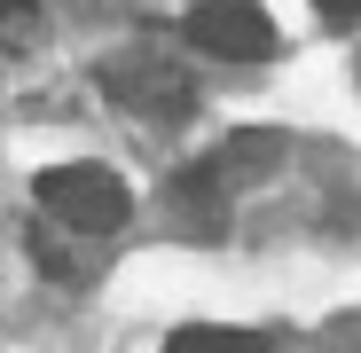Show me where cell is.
Listing matches in <instances>:
<instances>
[{
  "mask_svg": "<svg viewBox=\"0 0 361 353\" xmlns=\"http://www.w3.org/2000/svg\"><path fill=\"white\" fill-rule=\"evenodd\" d=\"M39 212L71 235H110L126 220V181L110 165H47L39 173Z\"/></svg>",
  "mask_w": 361,
  "mask_h": 353,
  "instance_id": "obj_1",
  "label": "cell"
},
{
  "mask_svg": "<svg viewBox=\"0 0 361 353\" xmlns=\"http://www.w3.org/2000/svg\"><path fill=\"white\" fill-rule=\"evenodd\" d=\"M39 39V0H0V47H32Z\"/></svg>",
  "mask_w": 361,
  "mask_h": 353,
  "instance_id": "obj_5",
  "label": "cell"
},
{
  "mask_svg": "<svg viewBox=\"0 0 361 353\" xmlns=\"http://www.w3.org/2000/svg\"><path fill=\"white\" fill-rule=\"evenodd\" d=\"M165 353H267L259 330H220V322H189V330H173Z\"/></svg>",
  "mask_w": 361,
  "mask_h": 353,
  "instance_id": "obj_4",
  "label": "cell"
},
{
  "mask_svg": "<svg viewBox=\"0 0 361 353\" xmlns=\"http://www.w3.org/2000/svg\"><path fill=\"white\" fill-rule=\"evenodd\" d=\"M189 47L220 55V63H259V55H275V24L252 8V0H204V8H189Z\"/></svg>",
  "mask_w": 361,
  "mask_h": 353,
  "instance_id": "obj_2",
  "label": "cell"
},
{
  "mask_svg": "<svg viewBox=\"0 0 361 353\" xmlns=\"http://www.w3.org/2000/svg\"><path fill=\"white\" fill-rule=\"evenodd\" d=\"M102 87L126 110H149V118H180L189 110V79L173 63H157V55H118V63H102Z\"/></svg>",
  "mask_w": 361,
  "mask_h": 353,
  "instance_id": "obj_3",
  "label": "cell"
},
{
  "mask_svg": "<svg viewBox=\"0 0 361 353\" xmlns=\"http://www.w3.org/2000/svg\"><path fill=\"white\" fill-rule=\"evenodd\" d=\"M314 16H322L330 32H353V24H361V0H314Z\"/></svg>",
  "mask_w": 361,
  "mask_h": 353,
  "instance_id": "obj_6",
  "label": "cell"
}]
</instances>
